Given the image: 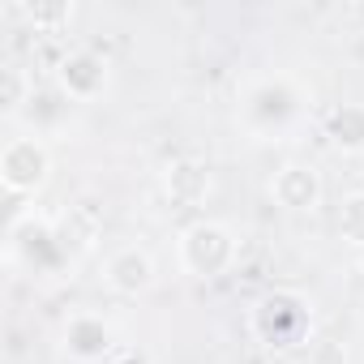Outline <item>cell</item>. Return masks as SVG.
Listing matches in <instances>:
<instances>
[{"label":"cell","mask_w":364,"mask_h":364,"mask_svg":"<svg viewBox=\"0 0 364 364\" xmlns=\"http://www.w3.org/2000/svg\"><path fill=\"white\" fill-rule=\"evenodd\" d=\"M309 116V90L291 73H262L249 77L236 99V124L253 141H283Z\"/></svg>","instance_id":"obj_1"},{"label":"cell","mask_w":364,"mask_h":364,"mask_svg":"<svg viewBox=\"0 0 364 364\" xmlns=\"http://www.w3.org/2000/svg\"><path fill=\"white\" fill-rule=\"evenodd\" d=\"M245 326H249V338L270 351L300 347L313 334V300L296 287H270L249 304Z\"/></svg>","instance_id":"obj_2"},{"label":"cell","mask_w":364,"mask_h":364,"mask_svg":"<svg viewBox=\"0 0 364 364\" xmlns=\"http://www.w3.org/2000/svg\"><path fill=\"white\" fill-rule=\"evenodd\" d=\"M176 262L193 279H219L240 262V236L219 219H198L176 236Z\"/></svg>","instance_id":"obj_3"},{"label":"cell","mask_w":364,"mask_h":364,"mask_svg":"<svg viewBox=\"0 0 364 364\" xmlns=\"http://www.w3.org/2000/svg\"><path fill=\"white\" fill-rule=\"evenodd\" d=\"M5 249H9V262L14 266H26L35 274H52L60 270L65 262L73 266V253L60 236V223L39 215V210H22L14 215L9 232H5Z\"/></svg>","instance_id":"obj_4"},{"label":"cell","mask_w":364,"mask_h":364,"mask_svg":"<svg viewBox=\"0 0 364 364\" xmlns=\"http://www.w3.org/2000/svg\"><path fill=\"white\" fill-rule=\"evenodd\" d=\"M52 180V150L39 133H22L9 137L5 150H0V185H5L14 198H35L48 189Z\"/></svg>","instance_id":"obj_5"},{"label":"cell","mask_w":364,"mask_h":364,"mask_svg":"<svg viewBox=\"0 0 364 364\" xmlns=\"http://www.w3.org/2000/svg\"><path fill=\"white\" fill-rule=\"evenodd\" d=\"M60 355L69 364H112L120 355V334L103 313L77 309L60 326Z\"/></svg>","instance_id":"obj_6"},{"label":"cell","mask_w":364,"mask_h":364,"mask_svg":"<svg viewBox=\"0 0 364 364\" xmlns=\"http://www.w3.org/2000/svg\"><path fill=\"white\" fill-rule=\"evenodd\" d=\"M56 90L69 103H95L112 90V60L95 48H69L56 60Z\"/></svg>","instance_id":"obj_7"},{"label":"cell","mask_w":364,"mask_h":364,"mask_svg":"<svg viewBox=\"0 0 364 364\" xmlns=\"http://www.w3.org/2000/svg\"><path fill=\"white\" fill-rule=\"evenodd\" d=\"M159 279V266H154V253L146 245H120L103 257V283L116 291V296H146Z\"/></svg>","instance_id":"obj_8"},{"label":"cell","mask_w":364,"mask_h":364,"mask_svg":"<svg viewBox=\"0 0 364 364\" xmlns=\"http://www.w3.org/2000/svg\"><path fill=\"white\" fill-rule=\"evenodd\" d=\"M321 198H326V185L313 163H283L270 176V202L291 215H313L321 206Z\"/></svg>","instance_id":"obj_9"},{"label":"cell","mask_w":364,"mask_h":364,"mask_svg":"<svg viewBox=\"0 0 364 364\" xmlns=\"http://www.w3.org/2000/svg\"><path fill=\"white\" fill-rule=\"evenodd\" d=\"M163 193H167L176 206L198 210V206H206L210 193H215V176H210V167H206L202 159H176V163L163 167Z\"/></svg>","instance_id":"obj_10"},{"label":"cell","mask_w":364,"mask_h":364,"mask_svg":"<svg viewBox=\"0 0 364 364\" xmlns=\"http://www.w3.org/2000/svg\"><path fill=\"white\" fill-rule=\"evenodd\" d=\"M326 141L338 154H364V103H338L326 112Z\"/></svg>","instance_id":"obj_11"},{"label":"cell","mask_w":364,"mask_h":364,"mask_svg":"<svg viewBox=\"0 0 364 364\" xmlns=\"http://www.w3.org/2000/svg\"><path fill=\"white\" fill-rule=\"evenodd\" d=\"M334 228H338V240H347L351 249L364 253V189H360V193H347V198L338 202Z\"/></svg>","instance_id":"obj_12"},{"label":"cell","mask_w":364,"mask_h":364,"mask_svg":"<svg viewBox=\"0 0 364 364\" xmlns=\"http://www.w3.org/2000/svg\"><path fill=\"white\" fill-rule=\"evenodd\" d=\"M26 14H31L35 26H48V31H52V26H65V22L73 18V5H35V9H26Z\"/></svg>","instance_id":"obj_13"},{"label":"cell","mask_w":364,"mask_h":364,"mask_svg":"<svg viewBox=\"0 0 364 364\" xmlns=\"http://www.w3.org/2000/svg\"><path fill=\"white\" fill-rule=\"evenodd\" d=\"M22 82H18V69H5V112H18V103H22Z\"/></svg>","instance_id":"obj_14"}]
</instances>
